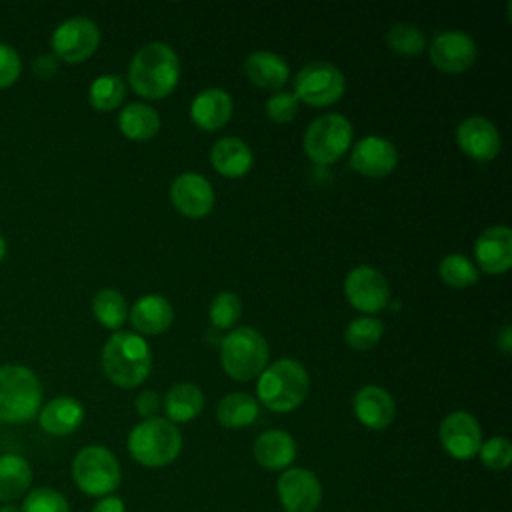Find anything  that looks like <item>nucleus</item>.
Returning <instances> with one entry per match:
<instances>
[{
    "label": "nucleus",
    "mask_w": 512,
    "mask_h": 512,
    "mask_svg": "<svg viewBox=\"0 0 512 512\" xmlns=\"http://www.w3.org/2000/svg\"><path fill=\"white\" fill-rule=\"evenodd\" d=\"M180 78V60L164 42L144 44L128 66L130 88L146 98L160 100L172 94Z\"/></svg>",
    "instance_id": "obj_1"
},
{
    "label": "nucleus",
    "mask_w": 512,
    "mask_h": 512,
    "mask_svg": "<svg viewBox=\"0 0 512 512\" xmlns=\"http://www.w3.org/2000/svg\"><path fill=\"white\" fill-rule=\"evenodd\" d=\"M152 368L148 342L136 332H116L102 348V370L120 388L140 386Z\"/></svg>",
    "instance_id": "obj_2"
},
{
    "label": "nucleus",
    "mask_w": 512,
    "mask_h": 512,
    "mask_svg": "<svg viewBox=\"0 0 512 512\" xmlns=\"http://www.w3.org/2000/svg\"><path fill=\"white\" fill-rule=\"evenodd\" d=\"M308 388L306 368L292 358H280L260 372L256 396L272 412H292L304 402Z\"/></svg>",
    "instance_id": "obj_3"
},
{
    "label": "nucleus",
    "mask_w": 512,
    "mask_h": 512,
    "mask_svg": "<svg viewBox=\"0 0 512 512\" xmlns=\"http://www.w3.org/2000/svg\"><path fill=\"white\" fill-rule=\"evenodd\" d=\"M42 384L22 364L0 366V424H24L38 416Z\"/></svg>",
    "instance_id": "obj_4"
},
{
    "label": "nucleus",
    "mask_w": 512,
    "mask_h": 512,
    "mask_svg": "<svg viewBox=\"0 0 512 512\" xmlns=\"http://www.w3.org/2000/svg\"><path fill=\"white\" fill-rule=\"evenodd\" d=\"M180 450L182 434L176 424L166 418H146L128 434L130 456L146 468H160L174 462Z\"/></svg>",
    "instance_id": "obj_5"
},
{
    "label": "nucleus",
    "mask_w": 512,
    "mask_h": 512,
    "mask_svg": "<svg viewBox=\"0 0 512 512\" xmlns=\"http://www.w3.org/2000/svg\"><path fill=\"white\" fill-rule=\"evenodd\" d=\"M220 364L224 372L234 380H252L268 364V342L266 338L250 328L240 326L226 334L220 344Z\"/></svg>",
    "instance_id": "obj_6"
},
{
    "label": "nucleus",
    "mask_w": 512,
    "mask_h": 512,
    "mask_svg": "<svg viewBox=\"0 0 512 512\" xmlns=\"http://www.w3.org/2000/svg\"><path fill=\"white\" fill-rule=\"evenodd\" d=\"M74 484L88 496H110L122 480L116 456L104 446H84L72 460Z\"/></svg>",
    "instance_id": "obj_7"
},
{
    "label": "nucleus",
    "mask_w": 512,
    "mask_h": 512,
    "mask_svg": "<svg viewBox=\"0 0 512 512\" xmlns=\"http://www.w3.org/2000/svg\"><path fill=\"white\" fill-rule=\"evenodd\" d=\"M352 142V126L342 114L316 118L304 134V152L316 164H332L342 158Z\"/></svg>",
    "instance_id": "obj_8"
},
{
    "label": "nucleus",
    "mask_w": 512,
    "mask_h": 512,
    "mask_svg": "<svg viewBox=\"0 0 512 512\" xmlns=\"http://www.w3.org/2000/svg\"><path fill=\"white\" fill-rule=\"evenodd\" d=\"M346 82L330 62H310L294 76V96L308 106H330L342 98Z\"/></svg>",
    "instance_id": "obj_9"
},
{
    "label": "nucleus",
    "mask_w": 512,
    "mask_h": 512,
    "mask_svg": "<svg viewBox=\"0 0 512 512\" xmlns=\"http://www.w3.org/2000/svg\"><path fill=\"white\" fill-rule=\"evenodd\" d=\"M100 44V30L94 20L86 16H74L64 20L52 32L50 46L58 60L66 64H80L88 60Z\"/></svg>",
    "instance_id": "obj_10"
},
{
    "label": "nucleus",
    "mask_w": 512,
    "mask_h": 512,
    "mask_svg": "<svg viewBox=\"0 0 512 512\" xmlns=\"http://www.w3.org/2000/svg\"><path fill=\"white\" fill-rule=\"evenodd\" d=\"M344 294L348 302L366 314L380 312L390 300V288L384 274L372 266H356L346 274Z\"/></svg>",
    "instance_id": "obj_11"
},
{
    "label": "nucleus",
    "mask_w": 512,
    "mask_h": 512,
    "mask_svg": "<svg viewBox=\"0 0 512 512\" xmlns=\"http://www.w3.org/2000/svg\"><path fill=\"white\" fill-rule=\"evenodd\" d=\"M284 512H314L322 500V486L308 468H286L276 482Z\"/></svg>",
    "instance_id": "obj_12"
},
{
    "label": "nucleus",
    "mask_w": 512,
    "mask_h": 512,
    "mask_svg": "<svg viewBox=\"0 0 512 512\" xmlns=\"http://www.w3.org/2000/svg\"><path fill=\"white\" fill-rule=\"evenodd\" d=\"M438 434H440L442 448L448 452V456L456 460H470L478 456V450L482 444V430L478 420L472 414L464 410L450 412L440 422Z\"/></svg>",
    "instance_id": "obj_13"
},
{
    "label": "nucleus",
    "mask_w": 512,
    "mask_h": 512,
    "mask_svg": "<svg viewBox=\"0 0 512 512\" xmlns=\"http://www.w3.org/2000/svg\"><path fill=\"white\" fill-rule=\"evenodd\" d=\"M170 202L186 218H204L214 208L212 184L198 172H184L170 184Z\"/></svg>",
    "instance_id": "obj_14"
},
{
    "label": "nucleus",
    "mask_w": 512,
    "mask_h": 512,
    "mask_svg": "<svg viewBox=\"0 0 512 512\" xmlns=\"http://www.w3.org/2000/svg\"><path fill=\"white\" fill-rule=\"evenodd\" d=\"M478 56L476 42L460 30L438 34L430 46V62L446 74H460L468 70Z\"/></svg>",
    "instance_id": "obj_15"
},
{
    "label": "nucleus",
    "mask_w": 512,
    "mask_h": 512,
    "mask_svg": "<svg viewBox=\"0 0 512 512\" xmlns=\"http://www.w3.org/2000/svg\"><path fill=\"white\" fill-rule=\"evenodd\" d=\"M456 144L468 158L490 162L500 152V134L488 118L470 116L458 124Z\"/></svg>",
    "instance_id": "obj_16"
},
{
    "label": "nucleus",
    "mask_w": 512,
    "mask_h": 512,
    "mask_svg": "<svg viewBox=\"0 0 512 512\" xmlns=\"http://www.w3.org/2000/svg\"><path fill=\"white\" fill-rule=\"evenodd\" d=\"M398 152L394 144L382 136H366L352 148L350 166L368 178H384L394 172Z\"/></svg>",
    "instance_id": "obj_17"
},
{
    "label": "nucleus",
    "mask_w": 512,
    "mask_h": 512,
    "mask_svg": "<svg viewBox=\"0 0 512 512\" xmlns=\"http://www.w3.org/2000/svg\"><path fill=\"white\" fill-rule=\"evenodd\" d=\"M474 256L482 272L504 274L512 266V230L502 224L486 228L476 238Z\"/></svg>",
    "instance_id": "obj_18"
},
{
    "label": "nucleus",
    "mask_w": 512,
    "mask_h": 512,
    "mask_svg": "<svg viewBox=\"0 0 512 512\" xmlns=\"http://www.w3.org/2000/svg\"><path fill=\"white\" fill-rule=\"evenodd\" d=\"M352 410L358 422L370 430H384L396 416V404L388 390L382 386H362L352 400Z\"/></svg>",
    "instance_id": "obj_19"
},
{
    "label": "nucleus",
    "mask_w": 512,
    "mask_h": 512,
    "mask_svg": "<svg viewBox=\"0 0 512 512\" xmlns=\"http://www.w3.org/2000/svg\"><path fill=\"white\" fill-rule=\"evenodd\" d=\"M232 116V98L220 88H206L198 92L190 104L192 122L204 130L214 132L222 128Z\"/></svg>",
    "instance_id": "obj_20"
},
{
    "label": "nucleus",
    "mask_w": 512,
    "mask_h": 512,
    "mask_svg": "<svg viewBox=\"0 0 512 512\" xmlns=\"http://www.w3.org/2000/svg\"><path fill=\"white\" fill-rule=\"evenodd\" d=\"M252 454L266 470H286L296 458V442L284 430H264L254 440Z\"/></svg>",
    "instance_id": "obj_21"
},
{
    "label": "nucleus",
    "mask_w": 512,
    "mask_h": 512,
    "mask_svg": "<svg viewBox=\"0 0 512 512\" xmlns=\"http://www.w3.org/2000/svg\"><path fill=\"white\" fill-rule=\"evenodd\" d=\"M172 320H174V308L160 294H146L138 298L130 308L132 326L146 336L166 332Z\"/></svg>",
    "instance_id": "obj_22"
},
{
    "label": "nucleus",
    "mask_w": 512,
    "mask_h": 512,
    "mask_svg": "<svg viewBox=\"0 0 512 512\" xmlns=\"http://www.w3.org/2000/svg\"><path fill=\"white\" fill-rule=\"evenodd\" d=\"M84 406L72 396H58L44 404L38 412L40 428L52 436H66L80 428Z\"/></svg>",
    "instance_id": "obj_23"
},
{
    "label": "nucleus",
    "mask_w": 512,
    "mask_h": 512,
    "mask_svg": "<svg viewBox=\"0 0 512 512\" xmlns=\"http://www.w3.org/2000/svg\"><path fill=\"white\" fill-rule=\"evenodd\" d=\"M210 162L218 174L226 178H240L250 172L254 156L244 140L236 136H226L212 146Z\"/></svg>",
    "instance_id": "obj_24"
},
{
    "label": "nucleus",
    "mask_w": 512,
    "mask_h": 512,
    "mask_svg": "<svg viewBox=\"0 0 512 512\" xmlns=\"http://www.w3.org/2000/svg\"><path fill=\"white\" fill-rule=\"evenodd\" d=\"M244 72L252 84L264 90L282 88L288 82L290 74L286 60L268 50L252 52L244 62Z\"/></svg>",
    "instance_id": "obj_25"
},
{
    "label": "nucleus",
    "mask_w": 512,
    "mask_h": 512,
    "mask_svg": "<svg viewBox=\"0 0 512 512\" xmlns=\"http://www.w3.org/2000/svg\"><path fill=\"white\" fill-rule=\"evenodd\" d=\"M164 412L172 424L194 420L204 408V394L192 382L174 384L164 396Z\"/></svg>",
    "instance_id": "obj_26"
},
{
    "label": "nucleus",
    "mask_w": 512,
    "mask_h": 512,
    "mask_svg": "<svg viewBox=\"0 0 512 512\" xmlns=\"http://www.w3.org/2000/svg\"><path fill=\"white\" fill-rule=\"evenodd\" d=\"M118 128L128 140L144 142L158 134L160 116L152 106L144 102H132L122 108L118 116Z\"/></svg>",
    "instance_id": "obj_27"
},
{
    "label": "nucleus",
    "mask_w": 512,
    "mask_h": 512,
    "mask_svg": "<svg viewBox=\"0 0 512 512\" xmlns=\"http://www.w3.org/2000/svg\"><path fill=\"white\" fill-rule=\"evenodd\" d=\"M32 482V468L20 454L8 452L0 456V502L20 498Z\"/></svg>",
    "instance_id": "obj_28"
},
{
    "label": "nucleus",
    "mask_w": 512,
    "mask_h": 512,
    "mask_svg": "<svg viewBox=\"0 0 512 512\" xmlns=\"http://www.w3.org/2000/svg\"><path fill=\"white\" fill-rule=\"evenodd\" d=\"M260 414L256 398L246 392H232L220 398L216 406V418L224 428H246Z\"/></svg>",
    "instance_id": "obj_29"
},
{
    "label": "nucleus",
    "mask_w": 512,
    "mask_h": 512,
    "mask_svg": "<svg viewBox=\"0 0 512 512\" xmlns=\"http://www.w3.org/2000/svg\"><path fill=\"white\" fill-rule=\"evenodd\" d=\"M126 94V82L116 74H102L94 78L88 88V100L94 110L108 112L122 104Z\"/></svg>",
    "instance_id": "obj_30"
},
{
    "label": "nucleus",
    "mask_w": 512,
    "mask_h": 512,
    "mask_svg": "<svg viewBox=\"0 0 512 512\" xmlns=\"http://www.w3.org/2000/svg\"><path fill=\"white\" fill-rule=\"evenodd\" d=\"M92 312L96 320L110 330L120 328L126 322L128 308L124 296L114 290V288H102L94 298H92Z\"/></svg>",
    "instance_id": "obj_31"
},
{
    "label": "nucleus",
    "mask_w": 512,
    "mask_h": 512,
    "mask_svg": "<svg viewBox=\"0 0 512 512\" xmlns=\"http://www.w3.org/2000/svg\"><path fill=\"white\" fill-rule=\"evenodd\" d=\"M438 274L444 284L450 288H468L476 284L478 280V270L476 266L464 256V254H448L440 260L438 264Z\"/></svg>",
    "instance_id": "obj_32"
},
{
    "label": "nucleus",
    "mask_w": 512,
    "mask_h": 512,
    "mask_svg": "<svg viewBox=\"0 0 512 512\" xmlns=\"http://www.w3.org/2000/svg\"><path fill=\"white\" fill-rule=\"evenodd\" d=\"M386 44L400 56H418L426 48V38L414 24L400 22L386 32Z\"/></svg>",
    "instance_id": "obj_33"
},
{
    "label": "nucleus",
    "mask_w": 512,
    "mask_h": 512,
    "mask_svg": "<svg viewBox=\"0 0 512 512\" xmlns=\"http://www.w3.org/2000/svg\"><path fill=\"white\" fill-rule=\"evenodd\" d=\"M382 332H384V324L378 318H374V316H360V318H354L346 326L344 340L354 350H368V348H372L380 340Z\"/></svg>",
    "instance_id": "obj_34"
},
{
    "label": "nucleus",
    "mask_w": 512,
    "mask_h": 512,
    "mask_svg": "<svg viewBox=\"0 0 512 512\" xmlns=\"http://www.w3.org/2000/svg\"><path fill=\"white\" fill-rule=\"evenodd\" d=\"M20 510L22 512H70V504L64 498V494H60L58 490L40 486L26 494Z\"/></svg>",
    "instance_id": "obj_35"
},
{
    "label": "nucleus",
    "mask_w": 512,
    "mask_h": 512,
    "mask_svg": "<svg viewBox=\"0 0 512 512\" xmlns=\"http://www.w3.org/2000/svg\"><path fill=\"white\" fill-rule=\"evenodd\" d=\"M242 314V302L236 294L232 292H220L214 296V300L210 302V308H208V316H210V322L216 326V328H230L236 324V320L240 318Z\"/></svg>",
    "instance_id": "obj_36"
},
{
    "label": "nucleus",
    "mask_w": 512,
    "mask_h": 512,
    "mask_svg": "<svg viewBox=\"0 0 512 512\" xmlns=\"http://www.w3.org/2000/svg\"><path fill=\"white\" fill-rule=\"evenodd\" d=\"M478 454L486 468L494 472H502L512 462V444L504 436H492L480 444Z\"/></svg>",
    "instance_id": "obj_37"
},
{
    "label": "nucleus",
    "mask_w": 512,
    "mask_h": 512,
    "mask_svg": "<svg viewBox=\"0 0 512 512\" xmlns=\"http://www.w3.org/2000/svg\"><path fill=\"white\" fill-rule=\"evenodd\" d=\"M298 112V100L290 92H278L266 100V116L276 124H286L294 120Z\"/></svg>",
    "instance_id": "obj_38"
},
{
    "label": "nucleus",
    "mask_w": 512,
    "mask_h": 512,
    "mask_svg": "<svg viewBox=\"0 0 512 512\" xmlns=\"http://www.w3.org/2000/svg\"><path fill=\"white\" fill-rule=\"evenodd\" d=\"M22 72V62L18 52L10 46L0 42V90L12 86Z\"/></svg>",
    "instance_id": "obj_39"
},
{
    "label": "nucleus",
    "mask_w": 512,
    "mask_h": 512,
    "mask_svg": "<svg viewBox=\"0 0 512 512\" xmlns=\"http://www.w3.org/2000/svg\"><path fill=\"white\" fill-rule=\"evenodd\" d=\"M160 396L154 390H144L136 396L134 400V408L136 412L146 420V418H154L156 412L160 410Z\"/></svg>",
    "instance_id": "obj_40"
},
{
    "label": "nucleus",
    "mask_w": 512,
    "mask_h": 512,
    "mask_svg": "<svg viewBox=\"0 0 512 512\" xmlns=\"http://www.w3.org/2000/svg\"><path fill=\"white\" fill-rule=\"evenodd\" d=\"M32 72L40 80H50L58 72V58L50 54H42L32 62Z\"/></svg>",
    "instance_id": "obj_41"
},
{
    "label": "nucleus",
    "mask_w": 512,
    "mask_h": 512,
    "mask_svg": "<svg viewBox=\"0 0 512 512\" xmlns=\"http://www.w3.org/2000/svg\"><path fill=\"white\" fill-rule=\"evenodd\" d=\"M90 512H126V506H124V500L120 496H104L100 498Z\"/></svg>",
    "instance_id": "obj_42"
},
{
    "label": "nucleus",
    "mask_w": 512,
    "mask_h": 512,
    "mask_svg": "<svg viewBox=\"0 0 512 512\" xmlns=\"http://www.w3.org/2000/svg\"><path fill=\"white\" fill-rule=\"evenodd\" d=\"M496 344H498V348L508 356L510 354V350H512V328L506 324L502 330H500V334H498V338H496Z\"/></svg>",
    "instance_id": "obj_43"
},
{
    "label": "nucleus",
    "mask_w": 512,
    "mask_h": 512,
    "mask_svg": "<svg viewBox=\"0 0 512 512\" xmlns=\"http://www.w3.org/2000/svg\"><path fill=\"white\" fill-rule=\"evenodd\" d=\"M0 512H22V510L14 504H4V506H0Z\"/></svg>",
    "instance_id": "obj_44"
},
{
    "label": "nucleus",
    "mask_w": 512,
    "mask_h": 512,
    "mask_svg": "<svg viewBox=\"0 0 512 512\" xmlns=\"http://www.w3.org/2000/svg\"><path fill=\"white\" fill-rule=\"evenodd\" d=\"M4 256H6V242H4V238L0 236V262L4 260Z\"/></svg>",
    "instance_id": "obj_45"
},
{
    "label": "nucleus",
    "mask_w": 512,
    "mask_h": 512,
    "mask_svg": "<svg viewBox=\"0 0 512 512\" xmlns=\"http://www.w3.org/2000/svg\"><path fill=\"white\" fill-rule=\"evenodd\" d=\"M282 512H284V510H282Z\"/></svg>",
    "instance_id": "obj_46"
}]
</instances>
